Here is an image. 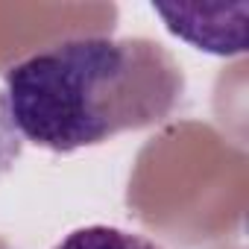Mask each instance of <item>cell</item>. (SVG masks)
I'll use <instances>...</instances> for the list:
<instances>
[{
	"label": "cell",
	"instance_id": "obj_2",
	"mask_svg": "<svg viewBox=\"0 0 249 249\" xmlns=\"http://www.w3.org/2000/svg\"><path fill=\"white\" fill-rule=\"evenodd\" d=\"M53 249H161L144 234L117 229V226H82L62 237Z\"/></svg>",
	"mask_w": 249,
	"mask_h": 249
},
{
	"label": "cell",
	"instance_id": "obj_1",
	"mask_svg": "<svg viewBox=\"0 0 249 249\" xmlns=\"http://www.w3.org/2000/svg\"><path fill=\"white\" fill-rule=\"evenodd\" d=\"M182 94L179 62L153 38L79 36L6 71V100L21 138L53 153L161 123Z\"/></svg>",
	"mask_w": 249,
	"mask_h": 249
},
{
	"label": "cell",
	"instance_id": "obj_3",
	"mask_svg": "<svg viewBox=\"0 0 249 249\" xmlns=\"http://www.w3.org/2000/svg\"><path fill=\"white\" fill-rule=\"evenodd\" d=\"M21 150H24V138H21L15 120H12L6 94L0 91V176H3L6 170H12V164L18 161Z\"/></svg>",
	"mask_w": 249,
	"mask_h": 249
}]
</instances>
